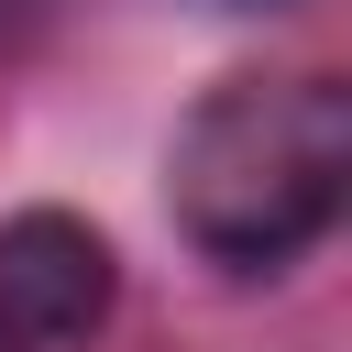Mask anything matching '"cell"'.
Masks as SVG:
<instances>
[{
	"label": "cell",
	"instance_id": "obj_1",
	"mask_svg": "<svg viewBox=\"0 0 352 352\" xmlns=\"http://www.w3.org/2000/svg\"><path fill=\"white\" fill-rule=\"evenodd\" d=\"M352 198V88L341 77H220L165 154V209L220 275H286L330 242Z\"/></svg>",
	"mask_w": 352,
	"mask_h": 352
},
{
	"label": "cell",
	"instance_id": "obj_2",
	"mask_svg": "<svg viewBox=\"0 0 352 352\" xmlns=\"http://www.w3.org/2000/svg\"><path fill=\"white\" fill-rule=\"evenodd\" d=\"M110 308H121V253L99 220L77 209L0 220V330H22L33 352H77L88 330H110Z\"/></svg>",
	"mask_w": 352,
	"mask_h": 352
},
{
	"label": "cell",
	"instance_id": "obj_3",
	"mask_svg": "<svg viewBox=\"0 0 352 352\" xmlns=\"http://www.w3.org/2000/svg\"><path fill=\"white\" fill-rule=\"evenodd\" d=\"M0 352H33V341H22V330H0Z\"/></svg>",
	"mask_w": 352,
	"mask_h": 352
},
{
	"label": "cell",
	"instance_id": "obj_4",
	"mask_svg": "<svg viewBox=\"0 0 352 352\" xmlns=\"http://www.w3.org/2000/svg\"><path fill=\"white\" fill-rule=\"evenodd\" d=\"M242 11H275V0H242Z\"/></svg>",
	"mask_w": 352,
	"mask_h": 352
}]
</instances>
